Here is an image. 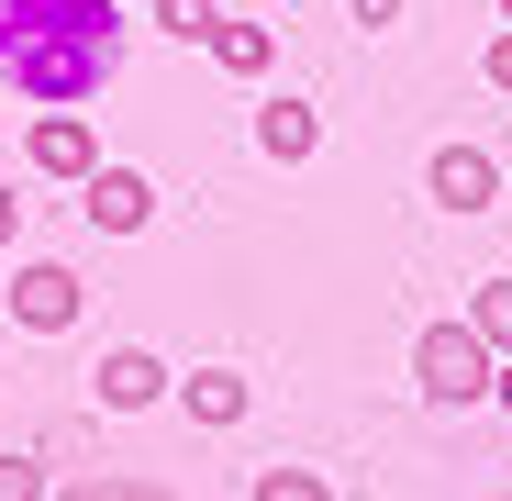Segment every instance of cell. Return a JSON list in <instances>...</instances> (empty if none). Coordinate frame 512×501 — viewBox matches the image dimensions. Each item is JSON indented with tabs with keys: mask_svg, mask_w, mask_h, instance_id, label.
<instances>
[{
	"mask_svg": "<svg viewBox=\"0 0 512 501\" xmlns=\"http://www.w3.org/2000/svg\"><path fill=\"white\" fill-rule=\"evenodd\" d=\"M123 67V0H0V90L34 112L101 101Z\"/></svg>",
	"mask_w": 512,
	"mask_h": 501,
	"instance_id": "1",
	"label": "cell"
},
{
	"mask_svg": "<svg viewBox=\"0 0 512 501\" xmlns=\"http://www.w3.org/2000/svg\"><path fill=\"white\" fill-rule=\"evenodd\" d=\"M412 390L446 401V412H457V401H490V390H501L490 334H479L468 312H457V323H423V334H412Z\"/></svg>",
	"mask_w": 512,
	"mask_h": 501,
	"instance_id": "2",
	"label": "cell"
},
{
	"mask_svg": "<svg viewBox=\"0 0 512 501\" xmlns=\"http://www.w3.org/2000/svg\"><path fill=\"white\" fill-rule=\"evenodd\" d=\"M90 390H101V412H156V401H179V368L145 357V346H112L90 368Z\"/></svg>",
	"mask_w": 512,
	"mask_h": 501,
	"instance_id": "3",
	"label": "cell"
},
{
	"mask_svg": "<svg viewBox=\"0 0 512 501\" xmlns=\"http://www.w3.org/2000/svg\"><path fill=\"white\" fill-rule=\"evenodd\" d=\"M23 156H34V179H78V190H90L101 167H112V156H101V134H90V112H45Z\"/></svg>",
	"mask_w": 512,
	"mask_h": 501,
	"instance_id": "4",
	"label": "cell"
},
{
	"mask_svg": "<svg viewBox=\"0 0 512 501\" xmlns=\"http://www.w3.org/2000/svg\"><path fill=\"white\" fill-rule=\"evenodd\" d=\"M78 301H90V290H78V268H56V257L12 268V323H23V334H67Z\"/></svg>",
	"mask_w": 512,
	"mask_h": 501,
	"instance_id": "5",
	"label": "cell"
},
{
	"mask_svg": "<svg viewBox=\"0 0 512 501\" xmlns=\"http://www.w3.org/2000/svg\"><path fill=\"white\" fill-rule=\"evenodd\" d=\"M490 190H501V156H490V145H435V156H423V201L490 212Z\"/></svg>",
	"mask_w": 512,
	"mask_h": 501,
	"instance_id": "6",
	"label": "cell"
},
{
	"mask_svg": "<svg viewBox=\"0 0 512 501\" xmlns=\"http://www.w3.org/2000/svg\"><path fill=\"white\" fill-rule=\"evenodd\" d=\"M179 412L212 424V435H234L245 412H256V379H245V368H190V379H179Z\"/></svg>",
	"mask_w": 512,
	"mask_h": 501,
	"instance_id": "7",
	"label": "cell"
},
{
	"mask_svg": "<svg viewBox=\"0 0 512 501\" xmlns=\"http://www.w3.org/2000/svg\"><path fill=\"white\" fill-rule=\"evenodd\" d=\"M78 212H90L101 234H145V223H156V190L134 179V167H101V179L78 190Z\"/></svg>",
	"mask_w": 512,
	"mask_h": 501,
	"instance_id": "8",
	"label": "cell"
},
{
	"mask_svg": "<svg viewBox=\"0 0 512 501\" xmlns=\"http://www.w3.org/2000/svg\"><path fill=\"white\" fill-rule=\"evenodd\" d=\"M312 145H323V123H312V101H279V90L256 101V156H279V167H301Z\"/></svg>",
	"mask_w": 512,
	"mask_h": 501,
	"instance_id": "9",
	"label": "cell"
},
{
	"mask_svg": "<svg viewBox=\"0 0 512 501\" xmlns=\"http://www.w3.org/2000/svg\"><path fill=\"white\" fill-rule=\"evenodd\" d=\"M212 56H223L234 78H268V67H279V34H268V23H223V34H212Z\"/></svg>",
	"mask_w": 512,
	"mask_h": 501,
	"instance_id": "10",
	"label": "cell"
},
{
	"mask_svg": "<svg viewBox=\"0 0 512 501\" xmlns=\"http://www.w3.org/2000/svg\"><path fill=\"white\" fill-rule=\"evenodd\" d=\"M468 323L490 334V357H512V279H479V301H468Z\"/></svg>",
	"mask_w": 512,
	"mask_h": 501,
	"instance_id": "11",
	"label": "cell"
},
{
	"mask_svg": "<svg viewBox=\"0 0 512 501\" xmlns=\"http://www.w3.org/2000/svg\"><path fill=\"white\" fill-rule=\"evenodd\" d=\"M156 23L179 34V45H212L223 34V0H156Z\"/></svg>",
	"mask_w": 512,
	"mask_h": 501,
	"instance_id": "12",
	"label": "cell"
},
{
	"mask_svg": "<svg viewBox=\"0 0 512 501\" xmlns=\"http://www.w3.org/2000/svg\"><path fill=\"white\" fill-rule=\"evenodd\" d=\"M245 501H334V490H323V468H256Z\"/></svg>",
	"mask_w": 512,
	"mask_h": 501,
	"instance_id": "13",
	"label": "cell"
},
{
	"mask_svg": "<svg viewBox=\"0 0 512 501\" xmlns=\"http://www.w3.org/2000/svg\"><path fill=\"white\" fill-rule=\"evenodd\" d=\"M0 501H56L45 457H12V446H0Z\"/></svg>",
	"mask_w": 512,
	"mask_h": 501,
	"instance_id": "14",
	"label": "cell"
},
{
	"mask_svg": "<svg viewBox=\"0 0 512 501\" xmlns=\"http://www.w3.org/2000/svg\"><path fill=\"white\" fill-rule=\"evenodd\" d=\"M479 78H490V90H501V101H512V23H501V34H490V56H479Z\"/></svg>",
	"mask_w": 512,
	"mask_h": 501,
	"instance_id": "15",
	"label": "cell"
},
{
	"mask_svg": "<svg viewBox=\"0 0 512 501\" xmlns=\"http://www.w3.org/2000/svg\"><path fill=\"white\" fill-rule=\"evenodd\" d=\"M56 501H123L112 479H56Z\"/></svg>",
	"mask_w": 512,
	"mask_h": 501,
	"instance_id": "16",
	"label": "cell"
},
{
	"mask_svg": "<svg viewBox=\"0 0 512 501\" xmlns=\"http://www.w3.org/2000/svg\"><path fill=\"white\" fill-rule=\"evenodd\" d=\"M390 12H401V0H346V23H368V34H379Z\"/></svg>",
	"mask_w": 512,
	"mask_h": 501,
	"instance_id": "17",
	"label": "cell"
},
{
	"mask_svg": "<svg viewBox=\"0 0 512 501\" xmlns=\"http://www.w3.org/2000/svg\"><path fill=\"white\" fill-rule=\"evenodd\" d=\"M123 501H179V490H167V479H112Z\"/></svg>",
	"mask_w": 512,
	"mask_h": 501,
	"instance_id": "18",
	"label": "cell"
},
{
	"mask_svg": "<svg viewBox=\"0 0 512 501\" xmlns=\"http://www.w3.org/2000/svg\"><path fill=\"white\" fill-rule=\"evenodd\" d=\"M12 234H23V201H12V190H0V257H12Z\"/></svg>",
	"mask_w": 512,
	"mask_h": 501,
	"instance_id": "19",
	"label": "cell"
},
{
	"mask_svg": "<svg viewBox=\"0 0 512 501\" xmlns=\"http://www.w3.org/2000/svg\"><path fill=\"white\" fill-rule=\"evenodd\" d=\"M490 401H501V412H512V357H501V390H490Z\"/></svg>",
	"mask_w": 512,
	"mask_h": 501,
	"instance_id": "20",
	"label": "cell"
},
{
	"mask_svg": "<svg viewBox=\"0 0 512 501\" xmlns=\"http://www.w3.org/2000/svg\"><path fill=\"white\" fill-rule=\"evenodd\" d=\"M501 23H512V0H501Z\"/></svg>",
	"mask_w": 512,
	"mask_h": 501,
	"instance_id": "21",
	"label": "cell"
},
{
	"mask_svg": "<svg viewBox=\"0 0 512 501\" xmlns=\"http://www.w3.org/2000/svg\"><path fill=\"white\" fill-rule=\"evenodd\" d=\"M145 12H156V0H145Z\"/></svg>",
	"mask_w": 512,
	"mask_h": 501,
	"instance_id": "22",
	"label": "cell"
}]
</instances>
